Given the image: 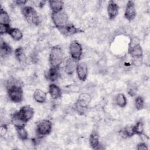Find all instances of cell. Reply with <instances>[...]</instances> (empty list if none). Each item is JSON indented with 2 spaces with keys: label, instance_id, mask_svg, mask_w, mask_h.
I'll list each match as a JSON object with an SVG mask.
<instances>
[{
  "label": "cell",
  "instance_id": "obj_20",
  "mask_svg": "<svg viewBox=\"0 0 150 150\" xmlns=\"http://www.w3.org/2000/svg\"><path fill=\"white\" fill-rule=\"evenodd\" d=\"M48 2L52 12H57L63 10L64 3L62 1H49Z\"/></svg>",
  "mask_w": 150,
  "mask_h": 150
},
{
  "label": "cell",
  "instance_id": "obj_4",
  "mask_svg": "<svg viewBox=\"0 0 150 150\" xmlns=\"http://www.w3.org/2000/svg\"><path fill=\"white\" fill-rule=\"evenodd\" d=\"M91 96L87 93L81 94L75 103V110L80 114H84L88 108V105L91 101Z\"/></svg>",
  "mask_w": 150,
  "mask_h": 150
},
{
  "label": "cell",
  "instance_id": "obj_17",
  "mask_svg": "<svg viewBox=\"0 0 150 150\" xmlns=\"http://www.w3.org/2000/svg\"><path fill=\"white\" fill-rule=\"evenodd\" d=\"M47 98L46 93L40 89H36L33 93L34 100L39 103H44Z\"/></svg>",
  "mask_w": 150,
  "mask_h": 150
},
{
  "label": "cell",
  "instance_id": "obj_28",
  "mask_svg": "<svg viewBox=\"0 0 150 150\" xmlns=\"http://www.w3.org/2000/svg\"><path fill=\"white\" fill-rule=\"evenodd\" d=\"M134 130L135 134L141 135L144 130V123L142 120H139L136 122L135 125H134Z\"/></svg>",
  "mask_w": 150,
  "mask_h": 150
},
{
  "label": "cell",
  "instance_id": "obj_14",
  "mask_svg": "<svg viewBox=\"0 0 150 150\" xmlns=\"http://www.w3.org/2000/svg\"><path fill=\"white\" fill-rule=\"evenodd\" d=\"M119 6L117 3L113 1H109L107 6V13L110 19H114L118 15Z\"/></svg>",
  "mask_w": 150,
  "mask_h": 150
},
{
  "label": "cell",
  "instance_id": "obj_8",
  "mask_svg": "<svg viewBox=\"0 0 150 150\" xmlns=\"http://www.w3.org/2000/svg\"><path fill=\"white\" fill-rule=\"evenodd\" d=\"M16 112L26 122L31 120L34 115V110L33 108L29 105H25L22 107Z\"/></svg>",
  "mask_w": 150,
  "mask_h": 150
},
{
  "label": "cell",
  "instance_id": "obj_23",
  "mask_svg": "<svg viewBox=\"0 0 150 150\" xmlns=\"http://www.w3.org/2000/svg\"><path fill=\"white\" fill-rule=\"evenodd\" d=\"M8 35L13 40L16 41L20 40L23 37V34L21 30L18 28H11L8 33Z\"/></svg>",
  "mask_w": 150,
  "mask_h": 150
},
{
  "label": "cell",
  "instance_id": "obj_9",
  "mask_svg": "<svg viewBox=\"0 0 150 150\" xmlns=\"http://www.w3.org/2000/svg\"><path fill=\"white\" fill-rule=\"evenodd\" d=\"M125 18L129 21H132L136 16V9L135 4L132 1L127 2L124 12Z\"/></svg>",
  "mask_w": 150,
  "mask_h": 150
},
{
  "label": "cell",
  "instance_id": "obj_27",
  "mask_svg": "<svg viewBox=\"0 0 150 150\" xmlns=\"http://www.w3.org/2000/svg\"><path fill=\"white\" fill-rule=\"evenodd\" d=\"M115 103L119 107H124L127 105V100L124 94L119 93L115 97Z\"/></svg>",
  "mask_w": 150,
  "mask_h": 150
},
{
  "label": "cell",
  "instance_id": "obj_13",
  "mask_svg": "<svg viewBox=\"0 0 150 150\" xmlns=\"http://www.w3.org/2000/svg\"><path fill=\"white\" fill-rule=\"evenodd\" d=\"M128 53L133 59L142 58L143 55V50L139 43L129 46Z\"/></svg>",
  "mask_w": 150,
  "mask_h": 150
},
{
  "label": "cell",
  "instance_id": "obj_30",
  "mask_svg": "<svg viewBox=\"0 0 150 150\" xmlns=\"http://www.w3.org/2000/svg\"><path fill=\"white\" fill-rule=\"evenodd\" d=\"M11 27L9 25H5V24H0V32L1 34L5 35V34H8Z\"/></svg>",
  "mask_w": 150,
  "mask_h": 150
},
{
  "label": "cell",
  "instance_id": "obj_19",
  "mask_svg": "<svg viewBox=\"0 0 150 150\" xmlns=\"http://www.w3.org/2000/svg\"><path fill=\"white\" fill-rule=\"evenodd\" d=\"M0 52H1V57H5L9 55L12 52V49L11 46L7 43L5 41H2L1 39V47H0Z\"/></svg>",
  "mask_w": 150,
  "mask_h": 150
},
{
  "label": "cell",
  "instance_id": "obj_21",
  "mask_svg": "<svg viewBox=\"0 0 150 150\" xmlns=\"http://www.w3.org/2000/svg\"><path fill=\"white\" fill-rule=\"evenodd\" d=\"M11 123L16 128L19 127H24L26 122L21 117H19L17 112H15L12 116Z\"/></svg>",
  "mask_w": 150,
  "mask_h": 150
},
{
  "label": "cell",
  "instance_id": "obj_3",
  "mask_svg": "<svg viewBox=\"0 0 150 150\" xmlns=\"http://www.w3.org/2000/svg\"><path fill=\"white\" fill-rule=\"evenodd\" d=\"M22 13L26 21L30 24L38 25L40 20L37 12L31 6H25L22 9Z\"/></svg>",
  "mask_w": 150,
  "mask_h": 150
},
{
  "label": "cell",
  "instance_id": "obj_32",
  "mask_svg": "<svg viewBox=\"0 0 150 150\" xmlns=\"http://www.w3.org/2000/svg\"><path fill=\"white\" fill-rule=\"evenodd\" d=\"M137 149L138 150H143V149H148V147L147 146V145L144 142H141L139 143L137 145Z\"/></svg>",
  "mask_w": 150,
  "mask_h": 150
},
{
  "label": "cell",
  "instance_id": "obj_1",
  "mask_svg": "<svg viewBox=\"0 0 150 150\" xmlns=\"http://www.w3.org/2000/svg\"><path fill=\"white\" fill-rule=\"evenodd\" d=\"M7 92L9 99L14 103H21L23 99V91L21 85L18 80L12 79L8 80Z\"/></svg>",
  "mask_w": 150,
  "mask_h": 150
},
{
  "label": "cell",
  "instance_id": "obj_25",
  "mask_svg": "<svg viewBox=\"0 0 150 150\" xmlns=\"http://www.w3.org/2000/svg\"><path fill=\"white\" fill-rule=\"evenodd\" d=\"M16 131V134L18 137V138L22 140V141H26L28 138V133L26 131V129L24 127H16L15 128Z\"/></svg>",
  "mask_w": 150,
  "mask_h": 150
},
{
  "label": "cell",
  "instance_id": "obj_12",
  "mask_svg": "<svg viewBox=\"0 0 150 150\" xmlns=\"http://www.w3.org/2000/svg\"><path fill=\"white\" fill-rule=\"evenodd\" d=\"M77 62L78 61L73 59L71 57H69L66 60L64 64V71L66 74L71 75L74 73V72L76 70V67L78 64Z\"/></svg>",
  "mask_w": 150,
  "mask_h": 150
},
{
  "label": "cell",
  "instance_id": "obj_10",
  "mask_svg": "<svg viewBox=\"0 0 150 150\" xmlns=\"http://www.w3.org/2000/svg\"><path fill=\"white\" fill-rule=\"evenodd\" d=\"M76 71L77 77L80 81H84L86 80L88 76V67L86 63L81 62L78 63Z\"/></svg>",
  "mask_w": 150,
  "mask_h": 150
},
{
  "label": "cell",
  "instance_id": "obj_24",
  "mask_svg": "<svg viewBox=\"0 0 150 150\" xmlns=\"http://www.w3.org/2000/svg\"><path fill=\"white\" fill-rule=\"evenodd\" d=\"M14 55L16 59L19 62H23L26 59L25 53L23 48L22 47H18L15 50Z\"/></svg>",
  "mask_w": 150,
  "mask_h": 150
},
{
  "label": "cell",
  "instance_id": "obj_16",
  "mask_svg": "<svg viewBox=\"0 0 150 150\" xmlns=\"http://www.w3.org/2000/svg\"><path fill=\"white\" fill-rule=\"evenodd\" d=\"M90 145L93 149H98L100 144L99 142V135L96 131H93L89 137Z\"/></svg>",
  "mask_w": 150,
  "mask_h": 150
},
{
  "label": "cell",
  "instance_id": "obj_5",
  "mask_svg": "<svg viewBox=\"0 0 150 150\" xmlns=\"http://www.w3.org/2000/svg\"><path fill=\"white\" fill-rule=\"evenodd\" d=\"M51 18L53 23L58 29L68 23V15L63 10L57 12H52Z\"/></svg>",
  "mask_w": 150,
  "mask_h": 150
},
{
  "label": "cell",
  "instance_id": "obj_22",
  "mask_svg": "<svg viewBox=\"0 0 150 150\" xmlns=\"http://www.w3.org/2000/svg\"><path fill=\"white\" fill-rule=\"evenodd\" d=\"M121 137L123 138H129L135 135L134 130V125H129L126 126L120 132Z\"/></svg>",
  "mask_w": 150,
  "mask_h": 150
},
{
  "label": "cell",
  "instance_id": "obj_29",
  "mask_svg": "<svg viewBox=\"0 0 150 150\" xmlns=\"http://www.w3.org/2000/svg\"><path fill=\"white\" fill-rule=\"evenodd\" d=\"M135 107L137 110H142L144 107V100L142 97L138 96L135 98L134 101Z\"/></svg>",
  "mask_w": 150,
  "mask_h": 150
},
{
  "label": "cell",
  "instance_id": "obj_7",
  "mask_svg": "<svg viewBox=\"0 0 150 150\" xmlns=\"http://www.w3.org/2000/svg\"><path fill=\"white\" fill-rule=\"evenodd\" d=\"M69 53L71 57L79 61L80 60L83 54V47L81 45L77 40H73L69 45Z\"/></svg>",
  "mask_w": 150,
  "mask_h": 150
},
{
  "label": "cell",
  "instance_id": "obj_11",
  "mask_svg": "<svg viewBox=\"0 0 150 150\" xmlns=\"http://www.w3.org/2000/svg\"><path fill=\"white\" fill-rule=\"evenodd\" d=\"M59 30L64 36H71L82 32L81 29L76 28L73 24L69 23L66 26L59 29Z\"/></svg>",
  "mask_w": 150,
  "mask_h": 150
},
{
  "label": "cell",
  "instance_id": "obj_15",
  "mask_svg": "<svg viewBox=\"0 0 150 150\" xmlns=\"http://www.w3.org/2000/svg\"><path fill=\"white\" fill-rule=\"evenodd\" d=\"M49 93L54 100H57L62 96V90L56 84H50L49 86Z\"/></svg>",
  "mask_w": 150,
  "mask_h": 150
},
{
  "label": "cell",
  "instance_id": "obj_33",
  "mask_svg": "<svg viewBox=\"0 0 150 150\" xmlns=\"http://www.w3.org/2000/svg\"><path fill=\"white\" fill-rule=\"evenodd\" d=\"M136 88L135 87L133 86V85H131V87H128V93L131 96H133L136 93Z\"/></svg>",
  "mask_w": 150,
  "mask_h": 150
},
{
  "label": "cell",
  "instance_id": "obj_2",
  "mask_svg": "<svg viewBox=\"0 0 150 150\" xmlns=\"http://www.w3.org/2000/svg\"><path fill=\"white\" fill-rule=\"evenodd\" d=\"M63 59V52L58 45L52 47L49 54V63L52 67H59Z\"/></svg>",
  "mask_w": 150,
  "mask_h": 150
},
{
  "label": "cell",
  "instance_id": "obj_18",
  "mask_svg": "<svg viewBox=\"0 0 150 150\" xmlns=\"http://www.w3.org/2000/svg\"><path fill=\"white\" fill-rule=\"evenodd\" d=\"M60 77L59 67H52L47 73V79L50 81H56Z\"/></svg>",
  "mask_w": 150,
  "mask_h": 150
},
{
  "label": "cell",
  "instance_id": "obj_31",
  "mask_svg": "<svg viewBox=\"0 0 150 150\" xmlns=\"http://www.w3.org/2000/svg\"><path fill=\"white\" fill-rule=\"evenodd\" d=\"M8 131V127L6 124H3L1 126L0 128V134L1 136H4L6 135Z\"/></svg>",
  "mask_w": 150,
  "mask_h": 150
},
{
  "label": "cell",
  "instance_id": "obj_6",
  "mask_svg": "<svg viewBox=\"0 0 150 150\" xmlns=\"http://www.w3.org/2000/svg\"><path fill=\"white\" fill-rule=\"evenodd\" d=\"M52 129V122L49 120H42L36 125V132L38 136L44 137L49 135Z\"/></svg>",
  "mask_w": 150,
  "mask_h": 150
},
{
  "label": "cell",
  "instance_id": "obj_34",
  "mask_svg": "<svg viewBox=\"0 0 150 150\" xmlns=\"http://www.w3.org/2000/svg\"><path fill=\"white\" fill-rule=\"evenodd\" d=\"M27 1H22V0H19V1H14V3L16 4V5H19V6H22L26 4Z\"/></svg>",
  "mask_w": 150,
  "mask_h": 150
},
{
  "label": "cell",
  "instance_id": "obj_26",
  "mask_svg": "<svg viewBox=\"0 0 150 150\" xmlns=\"http://www.w3.org/2000/svg\"><path fill=\"white\" fill-rule=\"evenodd\" d=\"M11 22L10 17L7 12L1 8L0 11V24L9 25Z\"/></svg>",
  "mask_w": 150,
  "mask_h": 150
}]
</instances>
